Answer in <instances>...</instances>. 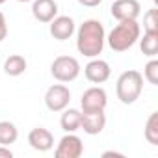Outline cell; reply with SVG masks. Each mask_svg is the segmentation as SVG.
Instances as JSON below:
<instances>
[{
  "label": "cell",
  "mask_w": 158,
  "mask_h": 158,
  "mask_svg": "<svg viewBox=\"0 0 158 158\" xmlns=\"http://www.w3.org/2000/svg\"><path fill=\"white\" fill-rule=\"evenodd\" d=\"M61 119H60V125L65 132H76L80 128V119H82V112L76 110V108H65L61 110Z\"/></svg>",
  "instance_id": "cell-14"
},
{
  "label": "cell",
  "mask_w": 158,
  "mask_h": 158,
  "mask_svg": "<svg viewBox=\"0 0 158 158\" xmlns=\"http://www.w3.org/2000/svg\"><path fill=\"white\" fill-rule=\"evenodd\" d=\"M101 2L102 0H78V4L84 8H97V6H101Z\"/></svg>",
  "instance_id": "cell-22"
},
{
  "label": "cell",
  "mask_w": 158,
  "mask_h": 158,
  "mask_svg": "<svg viewBox=\"0 0 158 158\" xmlns=\"http://www.w3.org/2000/svg\"><path fill=\"white\" fill-rule=\"evenodd\" d=\"M145 139L151 143V145H158V112H152L145 123Z\"/></svg>",
  "instance_id": "cell-18"
},
{
  "label": "cell",
  "mask_w": 158,
  "mask_h": 158,
  "mask_svg": "<svg viewBox=\"0 0 158 158\" xmlns=\"http://www.w3.org/2000/svg\"><path fill=\"white\" fill-rule=\"evenodd\" d=\"M19 2H30V0H19Z\"/></svg>",
  "instance_id": "cell-26"
},
{
  "label": "cell",
  "mask_w": 158,
  "mask_h": 158,
  "mask_svg": "<svg viewBox=\"0 0 158 158\" xmlns=\"http://www.w3.org/2000/svg\"><path fill=\"white\" fill-rule=\"evenodd\" d=\"M106 127V115L104 112H82V119H80V128L89 134H101Z\"/></svg>",
  "instance_id": "cell-11"
},
{
  "label": "cell",
  "mask_w": 158,
  "mask_h": 158,
  "mask_svg": "<svg viewBox=\"0 0 158 158\" xmlns=\"http://www.w3.org/2000/svg\"><path fill=\"white\" fill-rule=\"evenodd\" d=\"M4 2H6V0H0V6H2V4H4Z\"/></svg>",
  "instance_id": "cell-25"
},
{
  "label": "cell",
  "mask_w": 158,
  "mask_h": 158,
  "mask_svg": "<svg viewBox=\"0 0 158 158\" xmlns=\"http://www.w3.org/2000/svg\"><path fill=\"white\" fill-rule=\"evenodd\" d=\"M32 15L39 23H50L58 15V4L54 2V0H34Z\"/></svg>",
  "instance_id": "cell-13"
},
{
  "label": "cell",
  "mask_w": 158,
  "mask_h": 158,
  "mask_svg": "<svg viewBox=\"0 0 158 158\" xmlns=\"http://www.w3.org/2000/svg\"><path fill=\"white\" fill-rule=\"evenodd\" d=\"M102 156L106 158V156H123V152H115V151H106V152H102Z\"/></svg>",
  "instance_id": "cell-24"
},
{
  "label": "cell",
  "mask_w": 158,
  "mask_h": 158,
  "mask_svg": "<svg viewBox=\"0 0 158 158\" xmlns=\"http://www.w3.org/2000/svg\"><path fill=\"white\" fill-rule=\"evenodd\" d=\"M0 158H13V152L10 147L6 145H0Z\"/></svg>",
  "instance_id": "cell-23"
},
{
  "label": "cell",
  "mask_w": 158,
  "mask_h": 158,
  "mask_svg": "<svg viewBox=\"0 0 158 158\" xmlns=\"http://www.w3.org/2000/svg\"><path fill=\"white\" fill-rule=\"evenodd\" d=\"M6 35H8V23H6L4 13L0 11V43H2V41L6 39Z\"/></svg>",
  "instance_id": "cell-21"
},
{
  "label": "cell",
  "mask_w": 158,
  "mask_h": 158,
  "mask_svg": "<svg viewBox=\"0 0 158 158\" xmlns=\"http://www.w3.org/2000/svg\"><path fill=\"white\" fill-rule=\"evenodd\" d=\"M50 74L58 82H73L80 74V63L73 56H58L50 65Z\"/></svg>",
  "instance_id": "cell-4"
},
{
  "label": "cell",
  "mask_w": 158,
  "mask_h": 158,
  "mask_svg": "<svg viewBox=\"0 0 158 158\" xmlns=\"http://www.w3.org/2000/svg\"><path fill=\"white\" fill-rule=\"evenodd\" d=\"M143 76L145 80L152 86H158V60H151L145 69H143Z\"/></svg>",
  "instance_id": "cell-20"
},
{
  "label": "cell",
  "mask_w": 158,
  "mask_h": 158,
  "mask_svg": "<svg viewBox=\"0 0 158 158\" xmlns=\"http://www.w3.org/2000/svg\"><path fill=\"white\" fill-rule=\"evenodd\" d=\"M139 48L143 56L154 58L158 54V32H145L143 37L139 39Z\"/></svg>",
  "instance_id": "cell-16"
},
{
  "label": "cell",
  "mask_w": 158,
  "mask_h": 158,
  "mask_svg": "<svg viewBox=\"0 0 158 158\" xmlns=\"http://www.w3.org/2000/svg\"><path fill=\"white\" fill-rule=\"evenodd\" d=\"M104 41H106L104 26L95 19L84 21L76 32V48L88 58H97L104 48Z\"/></svg>",
  "instance_id": "cell-1"
},
{
  "label": "cell",
  "mask_w": 158,
  "mask_h": 158,
  "mask_svg": "<svg viewBox=\"0 0 158 158\" xmlns=\"http://www.w3.org/2000/svg\"><path fill=\"white\" fill-rule=\"evenodd\" d=\"M28 143L32 149L39 151V152H47L54 147V136L50 130L43 128V127H37V128H32L30 134H28Z\"/></svg>",
  "instance_id": "cell-12"
},
{
  "label": "cell",
  "mask_w": 158,
  "mask_h": 158,
  "mask_svg": "<svg viewBox=\"0 0 158 158\" xmlns=\"http://www.w3.org/2000/svg\"><path fill=\"white\" fill-rule=\"evenodd\" d=\"M84 152V143L74 132H67L58 147H56V158H78Z\"/></svg>",
  "instance_id": "cell-8"
},
{
  "label": "cell",
  "mask_w": 158,
  "mask_h": 158,
  "mask_svg": "<svg viewBox=\"0 0 158 158\" xmlns=\"http://www.w3.org/2000/svg\"><path fill=\"white\" fill-rule=\"evenodd\" d=\"M106 104H108V95L99 86H93L82 93V99H80L82 112H104Z\"/></svg>",
  "instance_id": "cell-6"
},
{
  "label": "cell",
  "mask_w": 158,
  "mask_h": 158,
  "mask_svg": "<svg viewBox=\"0 0 158 158\" xmlns=\"http://www.w3.org/2000/svg\"><path fill=\"white\" fill-rule=\"evenodd\" d=\"M141 89H143V74L134 69L121 73V76L117 78L115 91H117V99L123 104H134L139 99Z\"/></svg>",
  "instance_id": "cell-3"
},
{
  "label": "cell",
  "mask_w": 158,
  "mask_h": 158,
  "mask_svg": "<svg viewBox=\"0 0 158 158\" xmlns=\"http://www.w3.org/2000/svg\"><path fill=\"white\" fill-rule=\"evenodd\" d=\"M143 30L145 32H158V10L151 8L143 15Z\"/></svg>",
  "instance_id": "cell-19"
},
{
  "label": "cell",
  "mask_w": 158,
  "mask_h": 158,
  "mask_svg": "<svg viewBox=\"0 0 158 158\" xmlns=\"http://www.w3.org/2000/svg\"><path fill=\"white\" fill-rule=\"evenodd\" d=\"M4 71H6V74H10V76H21V74L26 71V60H24V56H21V54H11L10 58H6V61H4Z\"/></svg>",
  "instance_id": "cell-15"
},
{
  "label": "cell",
  "mask_w": 158,
  "mask_h": 158,
  "mask_svg": "<svg viewBox=\"0 0 158 158\" xmlns=\"http://www.w3.org/2000/svg\"><path fill=\"white\" fill-rule=\"evenodd\" d=\"M19 138V130L11 121H0V145L10 147Z\"/></svg>",
  "instance_id": "cell-17"
},
{
  "label": "cell",
  "mask_w": 158,
  "mask_h": 158,
  "mask_svg": "<svg viewBox=\"0 0 158 158\" xmlns=\"http://www.w3.org/2000/svg\"><path fill=\"white\" fill-rule=\"evenodd\" d=\"M71 102V91L63 84H54L45 93V104L50 112H61Z\"/></svg>",
  "instance_id": "cell-5"
},
{
  "label": "cell",
  "mask_w": 158,
  "mask_h": 158,
  "mask_svg": "<svg viewBox=\"0 0 158 158\" xmlns=\"http://www.w3.org/2000/svg\"><path fill=\"white\" fill-rule=\"evenodd\" d=\"M74 21L69 15H56L50 21V35L58 41H65L74 34Z\"/></svg>",
  "instance_id": "cell-10"
},
{
  "label": "cell",
  "mask_w": 158,
  "mask_h": 158,
  "mask_svg": "<svg viewBox=\"0 0 158 158\" xmlns=\"http://www.w3.org/2000/svg\"><path fill=\"white\" fill-rule=\"evenodd\" d=\"M84 74H86V78L91 84H104L110 78V74H112V69H110L108 61L97 58V60H91L84 67Z\"/></svg>",
  "instance_id": "cell-9"
},
{
  "label": "cell",
  "mask_w": 158,
  "mask_h": 158,
  "mask_svg": "<svg viewBox=\"0 0 158 158\" xmlns=\"http://www.w3.org/2000/svg\"><path fill=\"white\" fill-rule=\"evenodd\" d=\"M112 17L119 21H138L141 15V4L138 0H115L110 8Z\"/></svg>",
  "instance_id": "cell-7"
},
{
  "label": "cell",
  "mask_w": 158,
  "mask_h": 158,
  "mask_svg": "<svg viewBox=\"0 0 158 158\" xmlns=\"http://www.w3.org/2000/svg\"><path fill=\"white\" fill-rule=\"evenodd\" d=\"M139 34L141 28L138 21H119V24L114 26L108 34L106 41L114 52H125L134 47V43L139 39Z\"/></svg>",
  "instance_id": "cell-2"
}]
</instances>
